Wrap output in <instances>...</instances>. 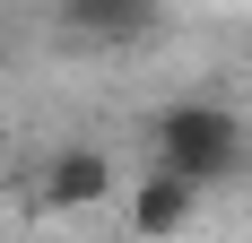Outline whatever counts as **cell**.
<instances>
[{"label":"cell","instance_id":"obj_4","mask_svg":"<svg viewBox=\"0 0 252 243\" xmlns=\"http://www.w3.org/2000/svg\"><path fill=\"white\" fill-rule=\"evenodd\" d=\"M191 217H200V191H191L183 174H148V182L130 191V226H139L148 243H165V235H183Z\"/></svg>","mask_w":252,"mask_h":243},{"label":"cell","instance_id":"obj_3","mask_svg":"<svg viewBox=\"0 0 252 243\" xmlns=\"http://www.w3.org/2000/svg\"><path fill=\"white\" fill-rule=\"evenodd\" d=\"M52 9H61V26H78L87 44H139V35L165 18L157 0H52Z\"/></svg>","mask_w":252,"mask_h":243},{"label":"cell","instance_id":"obj_5","mask_svg":"<svg viewBox=\"0 0 252 243\" xmlns=\"http://www.w3.org/2000/svg\"><path fill=\"white\" fill-rule=\"evenodd\" d=\"M9 156H18V139H9V122H0V174H9Z\"/></svg>","mask_w":252,"mask_h":243},{"label":"cell","instance_id":"obj_1","mask_svg":"<svg viewBox=\"0 0 252 243\" xmlns=\"http://www.w3.org/2000/svg\"><path fill=\"white\" fill-rule=\"evenodd\" d=\"M148 148H157V174H183L191 191H218V182H235V174L252 165L244 113H235V104H218V96L165 104V113L148 122Z\"/></svg>","mask_w":252,"mask_h":243},{"label":"cell","instance_id":"obj_2","mask_svg":"<svg viewBox=\"0 0 252 243\" xmlns=\"http://www.w3.org/2000/svg\"><path fill=\"white\" fill-rule=\"evenodd\" d=\"M96 200H113V156L104 148H61L44 165V182H35V209H52V217H78Z\"/></svg>","mask_w":252,"mask_h":243}]
</instances>
